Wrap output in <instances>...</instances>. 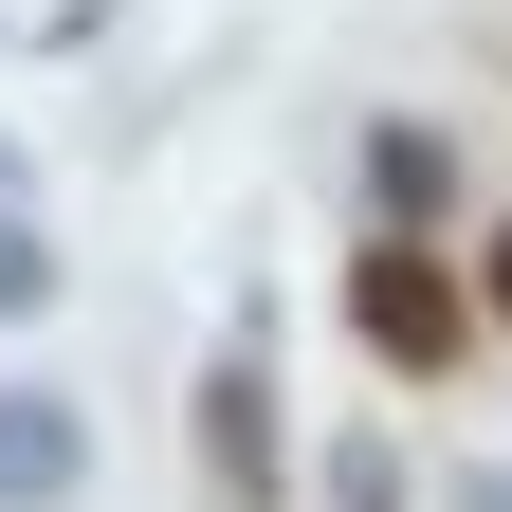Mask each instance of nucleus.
<instances>
[{
	"instance_id": "2",
	"label": "nucleus",
	"mask_w": 512,
	"mask_h": 512,
	"mask_svg": "<svg viewBox=\"0 0 512 512\" xmlns=\"http://www.w3.org/2000/svg\"><path fill=\"white\" fill-rule=\"evenodd\" d=\"M348 330H366V366H403V384H439V366L476 348V293L439 275L421 238H366V256H348Z\"/></svg>"
},
{
	"instance_id": "5",
	"label": "nucleus",
	"mask_w": 512,
	"mask_h": 512,
	"mask_svg": "<svg viewBox=\"0 0 512 512\" xmlns=\"http://www.w3.org/2000/svg\"><path fill=\"white\" fill-rule=\"evenodd\" d=\"M311 512H421V476H403V439H384V421H348L330 458H311Z\"/></svg>"
},
{
	"instance_id": "6",
	"label": "nucleus",
	"mask_w": 512,
	"mask_h": 512,
	"mask_svg": "<svg viewBox=\"0 0 512 512\" xmlns=\"http://www.w3.org/2000/svg\"><path fill=\"white\" fill-rule=\"evenodd\" d=\"M55 293H74V275H55V238H37V202H0V330H37Z\"/></svg>"
},
{
	"instance_id": "8",
	"label": "nucleus",
	"mask_w": 512,
	"mask_h": 512,
	"mask_svg": "<svg viewBox=\"0 0 512 512\" xmlns=\"http://www.w3.org/2000/svg\"><path fill=\"white\" fill-rule=\"evenodd\" d=\"M439 512H512V458H476V476H439Z\"/></svg>"
},
{
	"instance_id": "7",
	"label": "nucleus",
	"mask_w": 512,
	"mask_h": 512,
	"mask_svg": "<svg viewBox=\"0 0 512 512\" xmlns=\"http://www.w3.org/2000/svg\"><path fill=\"white\" fill-rule=\"evenodd\" d=\"M476 330H512V220L476 238Z\"/></svg>"
},
{
	"instance_id": "1",
	"label": "nucleus",
	"mask_w": 512,
	"mask_h": 512,
	"mask_svg": "<svg viewBox=\"0 0 512 512\" xmlns=\"http://www.w3.org/2000/svg\"><path fill=\"white\" fill-rule=\"evenodd\" d=\"M202 494L220 512H293V439H275V311L238 293V330L202 348Z\"/></svg>"
},
{
	"instance_id": "3",
	"label": "nucleus",
	"mask_w": 512,
	"mask_h": 512,
	"mask_svg": "<svg viewBox=\"0 0 512 512\" xmlns=\"http://www.w3.org/2000/svg\"><path fill=\"white\" fill-rule=\"evenodd\" d=\"M74 494H92V403L0 366V512H74Z\"/></svg>"
},
{
	"instance_id": "4",
	"label": "nucleus",
	"mask_w": 512,
	"mask_h": 512,
	"mask_svg": "<svg viewBox=\"0 0 512 512\" xmlns=\"http://www.w3.org/2000/svg\"><path fill=\"white\" fill-rule=\"evenodd\" d=\"M421 220H458V147L421 110H366V238H421Z\"/></svg>"
}]
</instances>
